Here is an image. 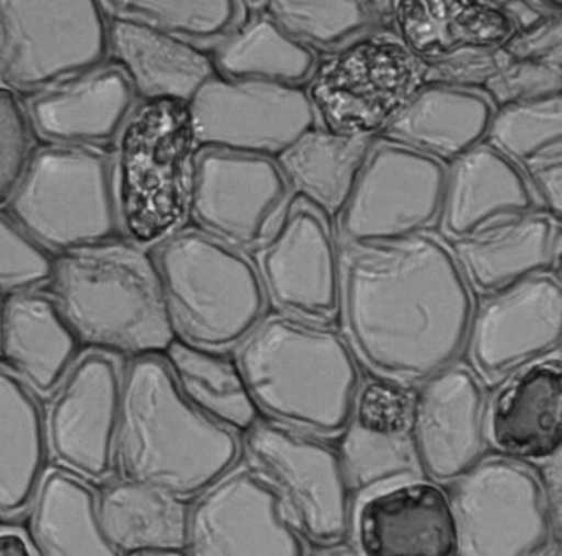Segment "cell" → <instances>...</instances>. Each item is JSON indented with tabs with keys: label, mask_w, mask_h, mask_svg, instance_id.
Instances as JSON below:
<instances>
[{
	"label": "cell",
	"mask_w": 562,
	"mask_h": 556,
	"mask_svg": "<svg viewBox=\"0 0 562 556\" xmlns=\"http://www.w3.org/2000/svg\"><path fill=\"white\" fill-rule=\"evenodd\" d=\"M473 310L453 252L432 234L353 247L341 262L347 345L375 378L414 388L454 365Z\"/></svg>",
	"instance_id": "obj_1"
},
{
	"label": "cell",
	"mask_w": 562,
	"mask_h": 556,
	"mask_svg": "<svg viewBox=\"0 0 562 556\" xmlns=\"http://www.w3.org/2000/svg\"><path fill=\"white\" fill-rule=\"evenodd\" d=\"M115 455L126 480L184 501L233 472L241 443L186 401L162 356H145L123 375Z\"/></svg>",
	"instance_id": "obj_2"
},
{
	"label": "cell",
	"mask_w": 562,
	"mask_h": 556,
	"mask_svg": "<svg viewBox=\"0 0 562 556\" xmlns=\"http://www.w3.org/2000/svg\"><path fill=\"white\" fill-rule=\"evenodd\" d=\"M45 294L93 353L162 356L177 340L155 258L125 238L55 254Z\"/></svg>",
	"instance_id": "obj_3"
},
{
	"label": "cell",
	"mask_w": 562,
	"mask_h": 556,
	"mask_svg": "<svg viewBox=\"0 0 562 556\" xmlns=\"http://www.w3.org/2000/svg\"><path fill=\"white\" fill-rule=\"evenodd\" d=\"M236 364L258 412L312 438H338L359 389V362L327 327L273 314L236 348Z\"/></svg>",
	"instance_id": "obj_4"
},
{
	"label": "cell",
	"mask_w": 562,
	"mask_h": 556,
	"mask_svg": "<svg viewBox=\"0 0 562 556\" xmlns=\"http://www.w3.org/2000/svg\"><path fill=\"white\" fill-rule=\"evenodd\" d=\"M114 145L121 232L149 251L179 232L188 219L199 152L188 104L139 102Z\"/></svg>",
	"instance_id": "obj_5"
},
{
	"label": "cell",
	"mask_w": 562,
	"mask_h": 556,
	"mask_svg": "<svg viewBox=\"0 0 562 556\" xmlns=\"http://www.w3.org/2000/svg\"><path fill=\"white\" fill-rule=\"evenodd\" d=\"M177 338L227 353L266 317L268 297L257 268L198 230H182L153 249Z\"/></svg>",
	"instance_id": "obj_6"
},
{
	"label": "cell",
	"mask_w": 562,
	"mask_h": 556,
	"mask_svg": "<svg viewBox=\"0 0 562 556\" xmlns=\"http://www.w3.org/2000/svg\"><path fill=\"white\" fill-rule=\"evenodd\" d=\"M8 212L53 257L123 238L112 162L82 147L37 150Z\"/></svg>",
	"instance_id": "obj_7"
},
{
	"label": "cell",
	"mask_w": 562,
	"mask_h": 556,
	"mask_svg": "<svg viewBox=\"0 0 562 556\" xmlns=\"http://www.w3.org/2000/svg\"><path fill=\"white\" fill-rule=\"evenodd\" d=\"M424 88V66L390 31L360 37L317 61L305 91L317 126L378 139Z\"/></svg>",
	"instance_id": "obj_8"
},
{
	"label": "cell",
	"mask_w": 562,
	"mask_h": 556,
	"mask_svg": "<svg viewBox=\"0 0 562 556\" xmlns=\"http://www.w3.org/2000/svg\"><path fill=\"white\" fill-rule=\"evenodd\" d=\"M239 443L247 469L276 493L282 518L301 538L314 547L346 542L353 496L336 449L262 419Z\"/></svg>",
	"instance_id": "obj_9"
},
{
	"label": "cell",
	"mask_w": 562,
	"mask_h": 556,
	"mask_svg": "<svg viewBox=\"0 0 562 556\" xmlns=\"http://www.w3.org/2000/svg\"><path fill=\"white\" fill-rule=\"evenodd\" d=\"M101 2L0 0V88L42 93L109 56Z\"/></svg>",
	"instance_id": "obj_10"
},
{
	"label": "cell",
	"mask_w": 562,
	"mask_h": 556,
	"mask_svg": "<svg viewBox=\"0 0 562 556\" xmlns=\"http://www.w3.org/2000/svg\"><path fill=\"white\" fill-rule=\"evenodd\" d=\"M443 184V163L378 139L336 217L341 241L353 249L390 246L431 234L440 219Z\"/></svg>",
	"instance_id": "obj_11"
},
{
	"label": "cell",
	"mask_w": 562,
	"mask_h": 556,
	"mask_svg": "<svg viewBox=\"0 0 562 556\" xmlns=\"http://www.w3.org/2000/svg\"><path fill=\"white\" fill-rule=\"evenodd\" d=\"M457 556H529L553 529L539 475L510 458H485L448 491Z\"/></svg>",
	"instance_id": "obj_12"
},
{
	"label": "cell",
	"mask_w": 562,
	"mask_h": 556,
	"mask_svg": "<svg viewBox=\"0 0 562 556\" xmlns=\"http://www.w3.org/2000/svg\"><path fill=\"white\" fill-rule=\"evenodd\" d=\"M266 297L282 316L327 327L338 324L341 260L333 223L300 197L288 201L255 265Z\"/></svg>",
	"instance_id": "obj_13"
},
{
	"label": "cell",
	"mask_w": 562,
	"mask_h": 556,
	"mask_svg": "<svg viewBox=\"0 0 562 556\" xmlns=\"http://www.w3.org/2000/svg\"><path fill=\"white\" fill-rule=\"evenodd\" d=\"M199 150L277 160L317 121L305 88L210 78L188 102Z\"/></svg>",
	"instance_id": "obj_14"
},
{
	"label": "cell",
	"mask_w": 562,
	"mask_h": 556,
	"mask_svg": "<svg viewBox=\"0 0 562 556\" xmlns=\"http://www.w3.org/2000/svg\"><path fill=\"white\" fill-rule=\"evenodd\" d=\"M290 188L276 160L199 150L188 219L234 251H258L276 230Z\"/></svg>",
	"instance_id": "obj_15"
},
{
	"label": "cell",
	"mask_w": 562,
	"mask_h": 556,
	"mask_svg": "<svg viewBox=\"0 0 562 556\" xmlns=\"http://www.w3.org/2000/svg\"><path fill=\"white\" fill-rule=\"evenodd\" d=\"M561 340V276L544 273L485 297L473 310L464 349L475 377L499 384L515 371L559 354Z\"/></svg>",
	"instance_id": "obj_16"
},
{
	"label": "cell",
	"mask_w": 562,
	"mask_h": 556,
	"mask_svg": "<svg viewBox=\"0 0 562 556\" xmlns=\"http://www.w3.org/2000/svg\"><path fill=\"white\" fill-rule=\"evenodd\" d=\"M123 375L114 356L86 353L67 371L48 407V453L67 473L101 480L112 469Z\"/></svg>",
	"instance_id": "obj_17"
},
{
	"label": "cell",
	"mask_w": 562,
	"mask_h": 556,
	"mask_svg": "<svg viewBox=\"0 0 562 556\" xmlns=\"http://www.w3.org/2000/svg\"><path fill=\"white\" fill-rule=\"evenodd\" d=\"M413 412L414 388L375 377L360 383L336 449L351 496L424 477Z\"/></svg>",
	"instance_id": "obj_18"
},
{
	"label": "cell",
	"mask_w": 562,
	"mask_h": 556,
	"mask_svg": "<svg viewBox=\"0 0 562 556\" xmlns=\"http://www.w3.org/2000/svg\"><path fill=\"white\" fill-rule=\"evenodd\" d=\"M186 556H305L276 493L249 469L228 473L190 509Z\"/></svg>",
	"instance_id": "obj_19"
},
{
	"label": "cell",
	"mask_w": 562,
	"mask_h": 556,
	"mask_svg": "<svg viewBox=\"0 0 562 556\" xmlns=\"http://www.w3.org/2000/svg\"><path fill=\"white\" fill-rule=\"evenodd\" d=\"M485 392L467 365H451L414 389L419 467L435 485H453L485 453Z\"/></svg>",
	"instance_id": "obj_20"
},
{
	"label": "cell",
	"mask_w": 562,
	"mask_h": 556,
	"mask_svg": "<svg viewBox=\"0 0 562 556\" xmlns=\"http://www.w3.org/2000/svg\"><path fill=\"white\" fill-rule=\"evenodd\" d=\"M351 529L362 556H457L448 491L431 480L397 483L360 497Z\"/></svg>",
	"instance_id": "obj_21"
},
{
	"label": "cell",
	"mask_w": 562,
	"mask_h": 556,
	"mask_svg": "<svg viewBox=\"0 0 562 556\" xmlns=\"http://www.w3.org/2000/svg\"><path fill=\"white\" fill-rule=\"evenodd\" d=\"M485 436L510 461L544 462L561 455V356H550L503 378L485 408Z\"/></svg>",
	"instance_id": "obj_22"
},
{
	"label": "cell",
	"mask_w": 562,
	"mask_h": 556,
	"mask_svg": "<svg viewBox=\"0 0 562 556\" xmlns=\"http://www.w3.org/2000/svg\"><path fill=\"white\" fill-rule=\"evenodd\" d=\"M468 287L483 297L531 276L561 273V222L535 209L449 243Z\"/></svg>",
	"instance_id": "obj_23"
},
{
	"label": "cell",
	"mask_w": 562,
	"mask_h": 556,
	"mask_svg": "<svg viewBox=\"0 0 562 556\" xmlns=\"http://www.w3.org/2000/svg\"><path fill=\"white\" fill-rule=\"evenodd\" d=\"M136 104L125 72L106 64L37 93L29 115L42 138L61 147L90 149L114 145Z\"/></svg>",
	"instance_id": "obj_24"
},
{
	"label": "cell",
	"mask_w": 562,
	"mask_h": 556,
	"mask_svg": "<svg viewBox=\"0 0 562 556\" xmlns=\"http://www.w3.org/2000/svg\"><path fill=\"white\" fill-rule=\"evenodd\" d=\"M106 19L109 56L125 72L139 102L188 104L204 82L216 77L212 55L198 45L136 19Z\"/></svg>",
	"instance_id": "obj_25"
},
{
	"label": "cell",
	"mask_w": 562,
	"mask_h": 556,
	"mask_svg": "<svg viewBox=\"0 0 562 556\" xmlns=\"http://www.w3.org/2000/svg\"><path fill=\"white\" fill-rule=\"evenodd\" d=\"M535 209L539 206L520 171L483 144L446 168L438 228L454 243Z\"/></svg>",
	"instance_id": "obj_26"
},
{
	"label": "cell",
	"mask_w": 562,
	"mask_h": 556,
	"mask_svg": "<svg viewBox=\"0 0 562 556\" xmlns=\"http://www.w3.org/2000/svg\"><path fill=\"white\" fill-rule=\"evenodd\" d=\"M389 23L397 39L422 64L451 56L497 50L515 36V24L497 2L403 0L390 4Z\"/></svg>",
	"instance_id": "obj_27"
},
{
	"label": "cell",
	"mask_w": 562,
	"mask_h": 556,
	"mask_svg": "<svg viewBox=\"0 0 562 556\" xmlns=\"http://www.w3.org/2000/svg\"><path fill=\"white\" fill-rule=\"evenodd\" d=\"M77 336L45 292L10 295L0 336V360L36 394H55L77 362Z\"/></svg>",
	"instance_id": "obj_28"
},
{
	"label": "cell",
	"mask_w": 562,
	"mask_h": 556,
	"mask_svg": "<svg viewBox=\"0 0 562 556\" xmlns=\"http://www.w3.org/2000/svg\"><path fill=\"white\" fill-rule=\"evenodd\" d=\"M485 145L520 171L539 209L561 222L562 95L496 110Z\"/></svg>",
	"instance_id": "obj_29"
},
{
	"label": "cell",
	"mask_w": 562,
	"mask_h": 556,
	"mask_svg": "<svg viewBox=\"0 0 562 556\" xmlns=\"http://www.w3.org/2000/svg\"><path fill=\"white\" fill-rule=\"evenodd\" d=\"M496 109L479 91L424 86L381 139L449 163L485 144Z\"/></svg>",
	"instance_id": "obj_30"
},
{
	"label": "cell",
	"mask_w": 562,
	"mask_h": 556,
	"mask_svg": "<svg viewBox=\"0 0 562 556\" xmlns=\"http://www.w3.org/2000/svg\"><path fill=\"white\" fill-rule=\"evenodd\" d=\"M97 512L120 556L184 553L190 507L179 497L123 479L101 491Z\"/></svg>",
	"instance_id": "obj_31"
},
{
	"label": "cell",
	"mask_w": 562,
	"mask_h": 556,
	"mask_svg": "<svg viewBox=\"0 0 562 556\" xmlns=\"http://www.w3.org/2000/svg\"><path fill=\"white\" fill-rule=\"evenodd\" d=\"M375 141L346 138L316 126L290 145L276 162L293 197L303 198L333 222L353 192Z\"/></svg>",
	"instance_id": "obj_32"
},
{
	"label": "cell",
	"mask_w": 562,
	"mask_h": 556,
	"mask_svg": "<svg viewBox=\"0 0 562 556\" xmlns=\"http://www.w3.org/2000/svg\"><path fill=\"white\" fill-rule=\"evenodd\" d=\"M47 453L36 397L0 367V514H21L31 504L45 477Z\"/></svg>",
	"instance_id": "obj_33"
},
{
	"label": "cell",
	"mask_w": 562,
	"mask_h": 556,
	"mask_svg": "<svg viewBox=\"0 0 562 556\" xmlns=\"http://www.w3.org/2000/svg\"><path fill=\"white\" fill-rule=\"evenodd\" d=\"M31 538L36 556H120L102 531L95 491L58 469L32 499Z\"/></svg>",
	"instance_id": "obj_34"
},
{
	"label": "cell",
	"mask_w": 562,
	"mask_h": 556,
	"mask_svg": "<svg viewBox=\"0 0 562 556\" xmlns=\"http://www.w3.org/2000/svg\"><path fill=\"white\" fill-rule=\"evenodd\" d=\"M247 13L214 47L212 61L217 75L228 80L305 88L317 56L288 36L263 8H247Z\"/></svg>",
	"instance_id": "obj_35"
},
{
	"label": "cell",
	"mask_w": 562,
	"mask_h": 556,
	"mask_svg": "<svg viewBox=\"0 0 562 556\" xmlns=\"http://www.w3.org/2000/svg\"><path fill=\"white\" fill-rule=\"evenodd\" d=\"M162 359L180 395L204 418L234 434H244L260 421L241 371L227 353L193 348L177 338Z\"/></svg>",
	"instance_id": "obj_36"
},
{
	"label": "cell",
	"mask_w": 562,
	"mask_h": 556,
	"mask_svg": "<svg viewBox=\"0 0 562 556\" xmlns=\"http://www.w3.org/2000/svg\"><path fill=\"white\" fill-rule=\"evenodd\" d=\"M390 4L362 0H273L262 2V8L288 36L314 55H333L360 37L381 31V24L390 18Z\"/></svg>",
	"instance_id": "obj_37"
},
{
	"label": "cell",
	"mask_w": 562,
	"mask_h": 556,
	"mask_svg": "<svg viewBox=\"0 0 562 556\" xmlns=\"http://www.w3.org/2000/svg\"><path fill=\"white\" fill-rule=\"evenodd\" d=\"M110 18L136 19L156 31L188 43L222 42L247 15L246 2L201 0V2H168V0H121L101 2Z\"/></svg>",
	"instance_id": "obj_38"
},
{
	"label": "cell",
	"mask_w": 562,
	"mask_h": 556,
	"mask_svg": "<svg viewBox=\"0 0 562 556\" xmlns=\"http://www.w3.org/2000/svg\"><path fill=\"white\" fill-rule=\"evenodd\" d=\"M55 257L0 214V294H26L45 286Z\"/></svg>",
	"instance_id": "obj_39"
},
{
	"label": "cell",
	"mask_w": 562,
	"mask_h": 556,
	"mask_svg": "<svg viewBox=\"0 0 562 556\" xmlns=\"http://www.w3.org/2000/svg\"><path fill=\"white\" fill-rule=\"evenodd\" d=\"M34 132L18 93L0 88V206L12 201L36 155Z\"/></svg>",
	"instance_id": "obj_40"
},
{
	"label": "cell",
	"mask_w": 562,
	"mask_h": 556,
	"mask_svg": "<svg viewBox=\"0 0 562 556\" xmlns=\"http://www.w3.org/2000/svg\"><path fill=\"white\" fill-rule=\"evenodd\" d=\"M483 93L496 110L562 95V66L507 58V64L485 86Z\"/></svg>",
	"instance_id": "obj_41"
},
{
	"label": "cell",
	"mask_w": 562,
	"mask_h": 556,
	"mask_svg": "<svg viewBox=\"0 0 562 556\" xmlns=\"http://www.w3.org/2000/svg\"><path fill=\"white\" fill-rule=\"evenodd\" d=\"M505 64L507 56L503 48L451 56L448 60L424 66V86H442L483 93L485 86L502 71Z\"/></svg>",
	"instance_id": "obj_42"
},
{
	"label": "cell",
	"mask_w": 562,
	"mask_h": 556,
	"mask_svg": "<svg viewBox=\"0 0 562 556\" xmlns=\"http://www.w3.org/2000/svg\"><path fill=\"white\" fill-rule=\"evenodd\" d=\"M502 48L508 60L562 66V15L540 19L526 31L515 32Z\"/></svg>",
	"instance_id": "obj_43"
},
{
	"label": "cell",
	"mask_w": 562,
	"mask_h": 556,
	"mask_svg": "<svg viewBox=\"0 0 562 556\" xmlns=\"http://www.w3.org/2000/svg\"><path fill=\"white\" fill-rule=\"evenodd\" d=\"M540 488L544 493L546 507L550 512L555 533L561 536V455L544 462V469L539 477Z\"/></svg>",
	"instance_id": "obj_44"
},
{
	"label": "cell",
	"mask_w": 562,
	"mask_h": 556,
	"mask_svg": "<svg viewBox=\"0 0 562 556\" xmlns=\"http://www.w3.org/2000/svg\"><path fill=\"white\" fill-rule=\"evenodd\" d=\"M0 556H36L23 534L0 531Z\"/></svg>",
	"instance_id": "obj_45"
},
{
	"label": "cell",
	"mask_w": 562,
	"mask_h": 556,
	"mask_svg": "<svg viewBox=\"0 0 562 556\" xmlns=\"http://www.w3.org/2000/svg\"><path fill=\"white\" fill-rule=\"evenodd\" d=\"M305 556H362L353 545L344 544L327 545V547H314V549Z\"/></svg>",
	"instance_id": "obj_46"
},
{
	"label": "cell",
	"mask_w": 562,
	"mask_h": 556,
	"mask_svg": "<svg viewBox=\"0 0 562 556\" xmlns=\"http://www.w3.org/2000/svg\"><path fill=\"white\" fill-rule=\"evenodd\" d=\"M529 556H562L561 538H551L546 542L540 549L535 551Z\"/></svg>",
	"instance_id": "obj_47"
},
{
	"label": "cell",
	"mask_w": 562,
	"mask_h": 556,
	"mask_svg": "<svg viewBox=\"0 0 562 556\" xmlns=\"http://www.w3.org/2000/svg\"><path fill=\"white\" fill-rule=\"evenodd\" d=\"M4 308H7V299L4 294H0V336H2V324H4Z\"/></svg>",
	"instance_id": "obj_48"
},
{
	"label": "cell",
	"mask_w": 562,
	"mask_h": 556,
	"mask_svg": "<svg viewBox=\"0 0 562 556\" xmlns=\"http://www.w3.org/2000/svg\"><path fill=\"white\" fill-rule=\"evenodd\" d=\"M150 556H179V555H150Z\"/></svg>",
	"instance_id": "obj_49"
}]
</instances>
